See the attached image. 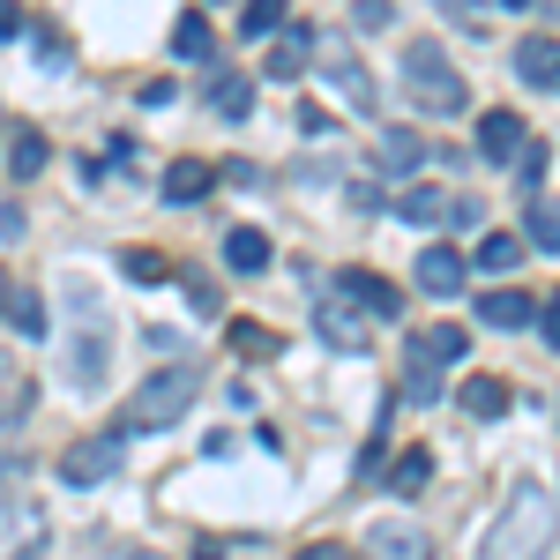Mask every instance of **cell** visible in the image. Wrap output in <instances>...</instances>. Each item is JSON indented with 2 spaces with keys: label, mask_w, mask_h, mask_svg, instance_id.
<instances>
[{
  "label": "cell",
  "mask_w": 560,
  "mask_h": 560,
  "mask_svg": "<svg viewBox=\"0 0 560 560\" xmlns=\"http://www.w3.org/2000/svg\"><path fill=\"white\" fill-rule=\"evenodd\" d=\"M553 538H560V501H553V486L523 478L516 501L501 509V523H493V538H486V553H478V560H553Z\"/></svg>",
  "instance_id": "1"
},
{
  "label": "cell",
  "mask_w": 560,
  "mask_h": 560,
  "mask_svg": "<svg viewBox=\"0 0 560 560\" xmlns=\"http://www.w3.org/2000/svg\"><path fill=\"white\" fill-rule=\"evenodd\" d=\"M202 396V366H187V359H173V366H158L150 382L135 388V404L120 411V441L128 433H150V427H173V419H187V404Z\"/></svg>",
  "instance_id": "2"
},
{
  "label": "cell",
  "mask_w": 560,
  "mask_h": 560,
  "mask_svg": "<svg viewBox=\"0 0 560 560\" xmlns=\"http://www.w3.org/2000/svg\"><path fill=\"white\" fill-rule=\"evenodd\" d=\"M404 90H411V97H419L427 113H464V105H471L464 75L448 68V52H441L433 38H419L411 52H404Z\"/></svg>",
  "instance_id": "3"
},
{
  "label": "cell",
  "mask_w": 560,
  "mask_h": 560,
  "mask_svg": "<svg viewBox=\"0 0 560 560\" xmlns=\"http://www.w3.org/2000/svg\"><path fill=\"white\" fill-rule=\"evenodd\" d=\"M45 553V509L38 501H0V560H38Z\"/></svg>",
  "instance_id": "4"
},
{
  "label": "cell",
  "mask_w": 560,
  "mask_h": 560,
  "mask_svg": "<svg viewBox=\"0 0 560 560\" xmlns=\"http://www.w3.org/2000/svg\"><path fill=\"white\" fill-rule=\"evenodd\" d=\"M120 471V433H90V441H75L68 456H60V478L68 486H97V478Z\"/></svg>",
  "instance_id": "5"
},
{
  "label": "cell",
  "mask_w": 560,
  "mask_h": 560,
  "mask_svg": "<svg viewBox=\"0 0 560 560\" xmlns=\"http://www.w3.org/2000/svg\"><path fill=\"white\" fill-rule=\"evenodd\" d=\"M322 75H329V90L345 97L351 113H374V105H382V97H374V75L359 68V52H351V45H329V60H322Z\"/></svg>",
  "instance_id": "6"
},
{
  "label": "cell",
  "mask_w": 560,
  "mask_h": 560,
  "mask_svg": "<svg viewBox=\"0 0 560 560\" xmlns=\"http://www.w3.org/2000/svg\"><path fill=\"white\" fill-rule=\"evenodd\" d=\"M337 300H359L374 322H388V314L404 306V292H396L388 277H374V269H337Z\"/></svg>",
  "instance_id": "7"
},
{
  "label": "cell",
  "mask_w": 560,
  "mask_h": 560,
  "mask_svg": "<svg viewBox=\"0 0 560 560\" xmlns=\"http://www.w3.org/2000/svg\"><path fill=\"white\" fill-rule=\"evenodd\" d=\"M516 75L530 90H560V38H516Z\"/></svg>",
  "instance_id": "8"
},
{
  "label": "cell",
  "mask_w": 560,
  "mask_h": 560,
  "mask_svg": "<svg viewBox=\"0 0 560 560\" xmlns=\"http://www.w3.org/2000/svg\"><path fill=\"white\" fill-rule=\"evenodd\" d=\"M306 45H314V31H306V23H284V31L269 38V60H261V75H277V83L306 75Z\"/></svg>",
  "instance_id": "9"
},
{
  "label": "cell",
  "mask_w": 560,
  "mask_h": 560,
  "mask_svg": "<svg viewBox=\"0 0 560 560\" xmlns=\"http://www.w3.org/2000/svg\"><path fill=\"white\" fill-rule=\"evenodd\" d=\"M366 546H374V560H433V538L411 530V523H374Z\"/></svg>",
  "instance_id": "10"
},
{
  "label": "cell",
  "mask_w": 560,
  "mask_h": 560,
  "mask_svg": "<svg viewBox=\"0 0 560 560\" xmlns=\"http://www.w3.org/2000/svg\"><path fill=\"white\" fill-rule=\"evenodd\" d=\"M404 366H411V374H404V396H411V404H433V396H441V359H433L427 329L411 337V351H404Z\"/></svg>",
  "instance_id": "11"
},
{
  "label": "cell",
  "mask_w": 560,
  "mask_h": 560,
  "mask_svg": "<svg viewBox=\"0 0 560 560\" xmlns=\"http://www.w3.org/2000/svg\"><path fill=\"white\" fill-rule=\"evenodd\" d=\"M523 232L538 255H560V195H523Z\"/></svg>",
  "instance_id": "12"
},
{
  "label": "cell",
  "mask_w": 560,
  "mask_h": 560,
  "mask_svg": "<svg viewBox=\"0 0 560 560\" xmlns=\"http://www.w3.org/2000/svg\"><path fill=\"white\" fill-rule=\"evenodd\" d=\"M478 150H486L493 165H509V158L523 150V120L516 113H486V120H478Z\"/></svg>",
  "instance_id": "13"
},
{
  "label": "cell",
  "mask_w": 560,
  "mask_h": 560,
  "mask_svg": "<svg viewBox=\"0 0 560 560\" xmlns=\"http://www.w3.org/2000/svg\"><path fill=\"white\" fill-rule=\"evenodd\" d=\"M448 210H456L448 187H404V195H396V217H404V224H441Z\"/></svg>",
  "instance_id": "14"
},
{
  "label": "cell",
  "mask_w": 560,
  "mask_h": 560,
  "mask_svg": "<svg viewBox=\"0 0 560 560\" xmlns=\"http://www.w3.org/2000/svg\"><path fill=\"white\" fill-rule=\"evenodd\" d=\"M456 404H464L471 419H501V411H509V382H501V374H471V382L456 388Z\"/></svg>",
  "instance_id": "15"
},
{
  "label": "cell",
  "mask_w": 560,
  "mask_h": 560,
  "mask_svg": "<svg viewBox=\"0 0 560 560\" xmlns=\"http://www.w3.org/2000/svg\"><path fill=\"white\" fill-rule=\"evenodd\" d=\"M224 261H232L240 277H261V269H269V240H261L255 224H240V232H224Z\"/></svg>",
  "instance_id": "16"
},
{
  "label": "cell",
  "mask_w": 560,
  "mask_h": 560,
  "mask_svg": "<svg viewBox=\"0 0 560 560\" xmlns=\"http://www.w3.org/2000/svg\"><path fill=\"white\" fill-rule=\"evenodd\" d=\"M419 284L448 300V292L464 284V255H456V247H427V255H419Z\"/></svg>",
  "instance_id": "17"
},
{
  "label": "cell",
  "mask_w": 560,
  "mask_h": 560,
  "mask_svg": "<svg viewBox=\"0 0 560 560\" xmlns=\"http://www.w3.org/2000/svg\"><path fill=\"white\" fill-rule=\"evenodd\" d=\"M530 292H486V300H478V322H486V329H523V322H530Z\"/></svg>",
  "instance_id": "18"
},
{
  "label": "cell",
  "mask_w": 560,
  "mask_h": 560,
  "mask_svg": "<svg viewBox=\"0 0 560 560\" xmlns=\"http://www.w3.org/2000/svg\"><path fill=\"white\" fill-rule=\"evenodd\" d=\"M427 478H433V456H427V448H404V456H396V471H388V493H396V501H419V493H427Z\"/></svg>",
  "instance_id": "19"
},
{
  "label": "cell",
  "mask_w": 560,
  "mask_h": 560,
  "mask_svg": "<svg viewBox=\"0 0 560 560\" xmlns=\"http://www.w3.org/2000/svg\"><path fill=\"white\" fill-rule=\"evenodd\" d=\"M322 337H329L337 351H366V322H359L345 300H329V306H322Z\"/></svg>",
  "instance_id": "20"
},
{
  "label": "cell",
  "mask_w": 560,
  "mask_h": 560,
  "mask_svg": "<svg viewBox=\"0 0 560 560\" xmlns=\"http://www.w3.org/2000/svg\"><path fill=\"white\" fill-rule=\"evenodd\" d=\"M210 187H217V173L202 165V158H179L173 173H165V195H173V202H202Z\"/></svg>",
  "instance_id": "21"
},
{
  "label": "cell",
  "mask_w": 560,
  "mask_h": 560,
  "mask_svg": "<svg viewBox=\"0 0 560 560\" xmlns=\"http://www.w3.org/2000/svg\"><path fill=\"white\" fill-rule=\"evenodd\" d=\"M45 158H52V142L31 128V135H15V150H8V173H15V179H38V173H45Z\"/></svg>",
  "instance_id": "22"
},
{
  "label": "cell",
  "mask_w": 560,
  "mask_h": 560,
  "mask_svg": "<svg viewBox=\"0 0 560 560\" xmlns=\"http://www.w3.org/2000/svg\"><path fill=\"white\" fill-rule=\"evenodd\" d=\"M210 105L224 113V120H247V105H255V83H247V75H217Z\"/></svg>",
  "instance_id": "23"
},
{
  "label": "cell",
  "mask_w": 560,
  "mask_h": 560,
  "mask_svg": "<svg viewBox=\"0 0 560 560\" xmlns=\"http://www.w3.org/2000/svg\"><path fill=\"white\" fill-rule=\"evenodd\" d=\"M419 158H427V142H419L411 128H388L382 135V165H388V173H411Z\"/></svg>",
  "instance_id": "24"
},
{
  "label": "cell",
  "mask_w": 560,
  "mask_h": 560,
  "mask_svg": "<svg viewBox=\"0 0 560 560\" xmlns=\"http://www.w3.org/2000/svg\"><path fill=\"white\" fill-rule=\"evenodd\" d=\"M523 261V240L516 232H493V240H478V269H516Z\"/></svg>",
  "instance_id": "25"
},
{
  "label": "cell",
  "mask_w": 560,
  "mask_h": 560,
  "mask_svg": "<svg viewBox=\"0 0 560 560\" xmlns=\"http://www.w3.org/2000/svg\"><path fill=\"white\" fill-rule=\"evenodd\" d=\"M120 269H128L135 284H165V277H173V261L150 255V247H128V255H120Z\"/></svg>",
  "instance_id": "26"
},
{
  "label": "cell",
  "mask_w": 560,
  "mask_h": 560,
  "mask_svg": "<svg viewBox=\"0 0 560 560\" xmlns=\"http://www.w3.org/2000/svg\"><path fill=\"white\" fill-rule=\"evenodd\" d=\"M240 31H247V38H277V31H284V8H277V0H247Z\"/></svg>",
  "instance_id": "27"
},
{
  "label": "cell",
  "mask_w": 560,
  "mask_h": 560,
  "mask_svg": "<svg viewBox=\"0 0 560 560\" xmlns=\"http://www.w3.org/2000/svg\"><path fill=\"white\" fill-rule=\"evenodd\" d=\"M427 345H433V359H441V366H464V351H471V337H464L456 322H441V329H427Z\"/></svg>",
  "instance_id": "28"
},
{
  "label": "cell",
  "mask_w": 560,
  "mask_h": 560,
  "mask_svg": "<svg viewBox=\"0 0 560 560\" xmlns=\"http://www.w3.org/2000/svg\"><path fill=\"white\" fill-rule=\"evenodd\" d=\"M173 52H179V60H202V52H210V23H202V15H179Z\"/></svg>",
  "instance_id": "29"
},
{
  "label": "cell",
  "mask_w": 560,
  "mask_h": 560,
  "mask_svg": "<svg viewBox=\"0 0 560 560\" xmlns=\"http://www.w3.org/2000/svg\"><path fill=\"white\" fill-rule=\"evenodd\" d=\"M8 322H15L23 337H45V300H8Z\"/></svg>",
  "instance_id": "30"
},
{
  "label": "cell",
  "mask_w": 560,
  "mask_h": 560,
  "mask_svg": "<svg viewBox=\"0 0 560 560\" xmlns=\"http://www.w3.org/2000/svg\"><path fill=\"white\" fill-rule=\"evenodd\" d=\"M232 345L247 351V359H261V351H277V337H269V329H255V322H232Z\"/></svg>",
  "instance_id": "31"
},
{
  "label": "cell",
  "mask_w": 560,
  "mask_h": 560,
  "mask_svg": "<svg viewBox=\"0 0 560 560\" xmlns=\"http://www.w3.org/2000/svg\"><path fill=\"white\" fill-rule=\"evenodd\" d=\"M300 560H359V553L337 546V538H314V546H300Z\"/></svg>",
  "instance_id": "32"
},
{
  "label": "cell",
  "mask_w": 560,
  "mask_h": 560,
  "mask_svg": "<svg viewBox=\"0 0 560 560\" xmlns=\"http://www.w3.org/2000/svg\"><path fill=\"white\" fill-rule=\"evenodd\" d=\"M0 240H8V247H15V240H23V210H15V202H8V195H0Z\"/></svg>",
  "instance_id": "33"
},
{
  "label": "cell",
  "mask_w": 560,
  "mask_h": 560,
  "mask_svg": "<svg viewBox=\"0 0 560 560\" xmlns=\"http://www.w3.org/2000/svg\"><path fill=\"white\" fill-rule=\"evenodd\" d=\"M538 329H546V345H560V292L546 300V314H538Z\"/></svg>",
  "instance_id": "34"
},
{
  "label": "cell",
  "mask_w": 560,
  "mask_h": 560,
  "mask_svg": "<svg viewBox=\"0 0 560 560\" xmlns=\"http://www.w3.org/2000/svg\"><path fill=\"white\" fill-rule=\"evenodd\" d=\"M15 31H23V15H15V8H0V38H15Z\"/></svg>",
  "instance_id": "35"
},
{
  "label": "cell",
  "mask_w": 560,
  "mask_h": 560,
  "mask_svg": "<svg viewBox=\"0 0 560 560\" xmlns=\"http://www.w3.org/2000/svg\"><path fill=\"white\" fill-rule=\"evenodd\" d=\"M8 300H15V292H8V269H0V314H8Z\"/></svg>",
  "instance_id": "36"
},
{
  "label": "cell",
  "mask_w": 560,
  "mask_h": 560,
  "mask_svg": "<svg viewBox=\"0 0 560 560\" xmlns=\"http://www.w3.org/2000/svg\"><path fill=\"white\" fill-rule=\"evenodd\" d=\"M0 478H15V464H8V456H0Z\"/></svg>",
  "instance_id": "37"
},
{
  "label": "cell",
  "mask_w": 560,
  "mask_h": 560,
  "mask_svg": "<svg viewBox=\"0 0 560 560\" xmlns=\"http://www.w3.org/2000/svg\"><path fill=\"white\" fill-rule=\"evenodd\" d=\"M135 560H158V553H135Z\"/></svg>",
  "instance_id": "38"
}]
</instances>
